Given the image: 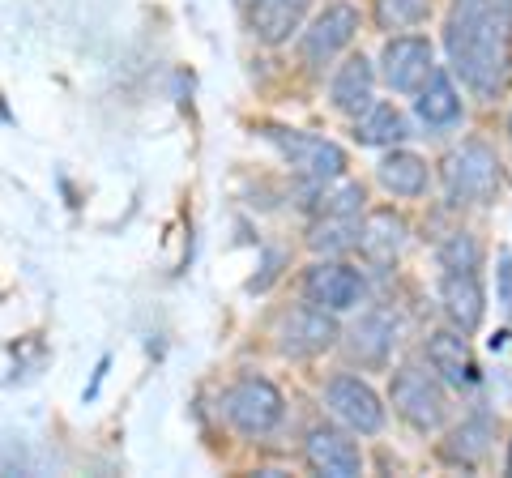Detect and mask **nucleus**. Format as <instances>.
I'll list each match as a JSON object with an SVG mask.
<instances>
[{
  "instance_id": "nucleus-1",
  "label": "nucleus",
  "mask_w": 512,
  "mask_h": 478,
  "mask_svg": "<svg viewBox=\"0 0 512 478\" xmlns=\"http://www.w3.org/2000/svg\"><path fill=\"white\" fill-rule=\"evenodd\" d=\"M444 47L461 82L491 99L512 73V0H453Z\"/></svg>"
},
{
  "instance_id": "nucleus-2",
  "label": "nucleus",
  "mask_w": 512,
  "mask_h": 478,
  "mask_svg": "<svg viewBox=\"0 0 512 478\" xmlns=\"http://www.w3.org/2000/svg\"><path fill=\"white\" fill-rule=\"evenodd\" d=\"M444 184L453 205H487L500 188V163L483 141H466L453 158L444 163Z\"/></svg>"
},
{
  "instance_id": "nucleus-3",
  "label": "nucleus",
  "mask_w": 512,
  "mask_h": 478,
  "mask_svg": "<svg viewBox=\"0 0 512 478\" xmlns=\"http://www.w3.org/2000/svg\"><path fill=\"white\" fill-rule=\"evenodd\" d=\"M222 410H227V419L244 436H265V432H274L282 419V393L261 376H244L239 385L227 389Z\"/></svg>"
},
{
  "instance_id": "nucleus-4",
  "label": "nucleus",
  "mask_w": 512,
  "mask_h": 478,
  "mask_svg": "<svg viewBox=\"0 0 512 478\" xmlns=\"http://www.w3.org/2000/svg\"><path fill=\"white\" fill-rule=\"evenodd\" d=\"M359 210H363V188L359 184H342L338 193L325 197V214H320V222L312 227L308 244L316 252H325V257H333V252H346L359 244Z\"/></svg>"
},
{
  "instance_id": "nucleus-5",
  "label": "nucleus",
  "mask_w": 512,
  "mask_h": 478,
  "mask_svg": "<svg viewBox=\"0 0 512 478\" xmlns=\"http://www.w3.org/2000/svg\"><path fill=\"white\" fill-rule=\"evenodd\" d=\"M274 146L286 154L299 175H308L312 184H329L346 171V154L338 141H325V137H312V133H286V129H269L265 133Z\"/></svg>"
},
{
  "instance_id": "nucleus-6",
  "label": "nucleus",
  "mask_w": 512,
  "mask_h": 478,
  "mask_svg": "<svg viewBox=\"0 0 512 478\" xmlns=\"http://www.w3.org/2000/svg\"><path fill=\"white\" fill-rule=\"evenodd\" d=\"M325 402L333 410V419H342L350 432L359 436H376L384 427V406L372 393V385H363L359 376H333L325 389Z\"/></svg>"
},
{
  "instance_id": "nucleus-7",
  "label": "nucleus",
  "mask_w": 512,
  "mask_h": 478,
  "mask_svg": "<svg viewBox=\"0 0 512 478\" xmlns=\"http://www.w3.org/2000/svg\"><path fill=\"white\" fill-rule=\"evenodd\" d=\"M355 30H359V9L355 5H329L308 30H303V43H299L303 65H308V69H325L329 60L342 52V47H350Z\"/></svg>"
},
{
  "instance_id": "nucleus-8",
  "label": "nucleus",
  "mask_w": 512,
  "mask_h": 478,
  "mask_svg": "<svg viewBox=\"0 0 512 478\" xmlns=\"http://www.w3.org/2000/svg\"><path fill=\"white\" fill-rule=\"evenodd\" d=\"M393 406L419 432H431L444 419V393L423 368H402L393 376Z\"/></svg>"
},
{
  "instance_id": "nucleus-9",
  "label": "nucleus",
  "mask_w": 512,
  "mask_h": 478,
  "mask_svg": "<svg viewBox=\"0 0 512 478\" xmlns=\"http://www.w3.org/2000/svg\"><path fill=\"white\" fill-rule=\"evenodd\" d=\"M380 65H384V82H389L397 94H414L427 77H431V43L419 39V35H397L384 43V56H380Z\"/></svg>"
},
{
  "instance_id": "nucleus-10",
  "label": "nucleus",
  "mask_w": 512,
  "mask_h": 478,
  "mask_svg": "<svg viewBox=\"0 0 512 478\" xmlns=\"http://www.w3.org/2000/svg\"><path fill=\"white\" fill-rule=\"evenodd\" d=\"M338 342V325H333L329 308H295L291 316L282 321L278 329V346L282 355H295V359H308V355H320Z\"/></svg>"
},
{
  "instance_id": "nucleus-11",
  "label": "nucleus",
  "mask_w": 512,
  "mask_h": 478,
  "mask_svg": "<svg viewBox=\"0 0 512 478\" xmlns=\"http://www.w3.org/2000/svg\"><path fill=\"white\" fill-rule=\"evenodd\" d=\"M303 291H308V299H312V304H320V308L346 312V308H355L363 299V278L350 265H342V261H320V265L308 269Z\"/></svg>"
},
{
  "instance_id": "nucleus-12",
  "label": "nucleus",
  "mask_w": 512,
  "mask_h": 478,
  "mask_svg": "<svg viewBox=\"0 0 512 478\" xmlns=\"http://www.w3.org/2000/svg\"><path fill=\"white\" fill-rule=\"evenodd\" d=\"M440 299H444V312L461 333H474L487 316V295H483V282H478V269H448L440 278Z\"/></svg>"
},
{
  "instance_id": "nucleus-13",
  "label": "nucleus",
  "mask_w": 512,
  "mask_h": 478,
  "mask_svg": "<svg viewBox=\"0 0 512 478\" xmlns=\"http://www.w3.org/2000/svg\"><path fill=\"white\" fill-rule=\"evenodd\" d=\"M308 466L316 474H329V478H359L363 453H359V444L346 440L342 432L316 427V432L308 436Z\"/></svg>"
},
{
  "instance_id": "nucleus-14",
  "label": "nucleus",
  "mask_w": 512,
  "mask_h": 478,
  "mask_svg": "<svg viewBox=\"0 0 512 478\" xmlns=\"http://www.w3.org/2000/svg\"><path fill=\"white\" fill-rule=\"evenodd\" d=\"M427 363L440 372L444 385H470L474 380V359H470V346L461 338V329H440L427 338Z\"/></svg>"
},
{
  "instance_id": "nucleus-15",
  "label": "nucleus",
  "mask_w": 512,
  "mask_h": 478,
  "mask_svg": "<svg viewBox=\"0 0 512 478\" xmlns=\"http://www.w3.org/2000/svg\"><path fill=\"white\" fill-rule=\"evenodd\" d=\"M414 111L427 129H448L461 116V94L453 86V77L444 69H431V77L419 86V99H414Z\"/></svg>"
},
{
  "instance_id": "nucleus-16",
  "label": "nucleus",
  "mask_w": 512,
  "mask_h": 478,
  "mask_svg": "<svg viewBox=\"0 0 512 478\" xmlns=\"http://www.w3.org/2000/svg\"><path fill=\"white\" fill-rule=\"evenodd\" d=\"M372 86H376L372 65H367L363 56H350L346 65L338 69V77H333L329 99H333L338 111H346V116H363V111L372 107Z\"/></svg>"
},
{
  "instance_id": "nucleus-17",
  "label": "nucleus",
  "mask_w": 512,
  "mask_h": 478,
  "mask_svg": "<svg viewBox=\"0 0 512 478\" xmlns=\"http://www.w3.org/2000/svg\"><path fill=\"white\" fill-rule=\"evenodd\" d=\"M346 350H350V359L367 363V368H380V363L389 359V350H393V321L384 312L359 316L355 329L346 333Z\"/></svg>"
},
{
  "instance_id": "nucleus-18",
  "label": "nucleus",
  "mask_w": 512,
  "mask_h": 478,
  "mask_svg": "<svg viewBox=\"0 0 512 478\" xmlns=\"http://www.w3.org/2000/svg\"><path fill=\"white\" fill-rule=\"evenodd\" d=\"M402 244H406V222L397 218L393 210L367 214L363 231H359V248H363L376 265H393L397 252H402Z\"/></svg>"
},
{
  "instance_id": "nucleus-19",
  "label": "nucleus",
  "mask_w": 512,
  "mask_h": 478,
  "mask_svg": "<svg viewBox=\"0 0 512 478\" xmlns=\"http://www.w3.org/2000/svg\"><path fill=\"white\" fill-rule=\"evenodd\" d=\"M308 0H252V30L261 43H286L299 30Z\"/></svg>"
},
{
  "instance_id": "nucleus-20",
  "label": "nucleus",
  "mask_w": 512,
  "mask_h": 478,
  "mask_svg": "<svg viewBox=\"0 0 512 478\" xmlns=\"http://www.w3.org/2000/svg\"><path fill=\"white\" fill-rule=\"evenodd\" d=\"M380 184L389 188L393 197H419L427 188V163L410 150H393L380 163Z\"/></svg>"
},
{
  "instance_id": "nucleus-21",
  "label": "nucleus",
  "mask_w": 512,
  "mask_h": 478,
  "mask_svg": "<svg viewBox=\"0 0 512 478\" xmlns=\"http://www.w3.org/2000/svg\"><path fill=\"white\" fill-rule=\"evenodd\" d=\"M355 137L363 141V146H393V141L410 137V124H406V116L393 103H372L359 116Z\"/></svg>"
},
{
  "instance_id": "nucleus-22",
  "label": "nucleus",
  "mask_w": 512,
  "mask_h": 478,
  "mask_svg": "<svg viewBox=\"0 0 512 478\" xmlns=\"http://www.w3.org/2000/svg\"><path fill=\"white\" fill-rule=\"evenodd\" d=\"M487 436H491V423L487 419H470V423H461L453 436H448V444H444V453L453 457V461H478L487 453Z\"/></svg>"
},
{
  "instance_id": "nucleus-23",
  "label": "nucleus",
  "mask_w": 512,
  "mask_h": 478,
  "mask_svg": "<svg viewBox=\"0 0 512 478\" xmlns=\"http://www.w3.org/2000/svg\"><path fill=\"white\" fill-rule=\"evenodd\" d=\"M431 0H376V18L384 30H406L427 18Z\"/></svg>"
},
{
  "instance_id": "nucleus-24",
  "label": "nucleus",
  "mask_w": 512,
  "mask_h": 478,
  "mask_svg": "<svg viewBox=\"0 0 512 478\" xmlns=\"http://www.w3.org/2000/svg\"><path fill=\"white\" fill-rule=\"evenodd\" d=\"M440 261H444V269H478V261H483V252H478L474 235L457 231V235L440 248Z\"/></svg>"
},
{
  "instance_id": "nucleus-25",
  "label": "nucleus",
  "mask_w": 512,
  "mask_h": 478,
  "mask_svg": "<svg viewBox=\"0 0 512 478\" xmlns=\"http://www.w3.org/2000/svg\"><path fill=\"white\" fill-rule=\"evenodd\" d=\"M495 304L512 316V252H500V265H495Z\"/></svg>"
},
{
  "instance_id": "nucleus-26",
  "label": "nucleus",
  "mask_w": 512,
  "mask_h": 478,
  "mask_svg": "<svg viewBox=\"0 0 512 478\" xmlns=\"http://www.w3.org/2000/svg\"><path fill=\"white\" fill-rule=\"evenodd\" d=\"M278 261H282L278 252H269V257H265V274H261V278H252V282H248V291H265V286L274 282V274H278Z\"/></svg>"
},
{
  "instance_id": "nucleus-27",
  "label": "nucleus",
  "mask_w": 512,
  "mask_h": 478,
  "mask_svg": "<svg viewBox=\"0 0 512 478\" xmlns=\"http://www.w3.org/2000/svg\"><path fill=\"white\" fill-rule=\"evenodd\" d=\"M508 474H512V444H508Z\"/></svg>"
},
{
  "instance_id": "nucleus-28",
  "label": "nucleus",
  "mask_w": 512,
  "mask_h": 478,
  "mask_svg": "<svg viewBox=\"0 0 512 478\" xmlns=\"http://www.w3.org/2000/svg\"><path fill=\"white\" fill-rule=\"evenodd\" d=\"M508 137H512V116H508Z\"/></svg>"
}]
</instances>
